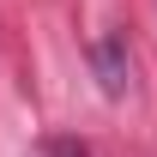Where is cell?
<instances>
[{"mask_svg":"<svg viewBox=\"0 0 157 157\" xmlns=\"http://www.w3.org/2000/svg\"><path fill=\"white\" fill-rule=\"evenodd\" d=\"M91 73H97L103 97H121L127 91V42L121 36H97L91 42Z\"/></svg>","mask_w":157,"mask_h":157,"instance_id":"cell-1","label":"cell"}]
</instances>
